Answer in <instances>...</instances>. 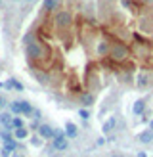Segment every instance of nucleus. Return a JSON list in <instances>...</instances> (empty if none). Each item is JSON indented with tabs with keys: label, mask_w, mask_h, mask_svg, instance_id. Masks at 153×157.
Returning <instances> with one entry per match:
<instances>
[{
	"label": "nucleus",
	"mask_w": 153,
	"mask_h": 157,
	"mask_svg": "<svg viewBox=\"0 0 153 157\" xmlns=\"http://www.w3.org/2000/svg\"><path fill=\"white\" fill-rule=\"evenodd\" d=\"M130 56V48L125 44V42H121V40H113L111 44V58L113 59H117V61H122V59H126Z\"/></svg>",
	"instance_id": "f257e3e1"
},
{
	"label": "nucleus",
	"mask_w": 153,
	"mask_h": 157,
	"mask_svg": "<svg viewBox=\"0 0 153 157\" xmlns=\"http://www.w3.org/2000/svg\"><path fill=\"white\" fill-rule=\"evenodd\" d=\"M46 54H48V50L42 46V42L33 40V42L27 44V56H29L31 59H42Z\"/></svg>",
	"instance_id": "f03ea898"
},
{
	"label": "nucleus",
	"mask_w": 153,
	"mask_h": 157,
	"mask_svg": "<svg viewBox=\"0 0 153 157\" xmlns=\"http://www.w3.org/2000/svg\"><path fill=\"white\" fill-rule=\"evenodd\" d=\"M54 23H56V27L59 31H67L69 27H71V23H73V17H71V13H69V12H58Z\"/></svg>",
	"instance_id": "7ed1b4c3"
},
{
	"label": "nucleus",
	"mask_w": 153,
	"mask_h": 157,
	"mask_svg": "<svg viewBox=\"0 0 153 157\" xmlns=\"http://www.w3.org/2000/svg\"><path fill=\"white\" fill-rule=\"evenodd\" d=\"M38 134H40V138H56V128H52L50 124H40V127H38Z\"/></svg>",
	"instance_id": "20e7f679"
},
{
	"label": "nucleus",
	"mask_w": 153,
	"mask_h": 157,
	"mask_svg": "<svg viewBox=\"0 0 153 157\" xmlns=\"http://www.w3.org/2000/svg\"><path fill=\"white\" fill-rule=\"evenodd\" d=\"M52 146L56 147L58 151H63V150H67V146H69V144H67V138H65V134H63V136H56V138L52 140Z\"/></svg>",
	"instance_id": "39448f33"
},
{
	"label": "nucleus",
	"mask_w": 153,
	"mask_h": 157,
	"mask_svg": "<svg viewBox=\"0 0 153 157\" xmlns=\"http://www.w3.org/2000/svg\"><path fill=\"white\" fill-rule=\"evenodd\" d=\"M65 136H69V138L79 136V128H76L75 123H65Z\"/></svg>",
	"instance_id": "423d86ee"
},
{
	"label": "nucleus",
	"mask_w": 153,
	"mask_h": 157,
	"mask_svg": "<svg viewBox=\"0 0 153 157\" xmlns=\"http://www.w3.org/2000/svg\"><path fill=\"white\" fill-rule=\"evenodd\" d=\"M98 54L99 56H107V54H111V42H99V46H98Z\"/></svg>",
	"instance_id": "0eeeda50"
},
{
	"label": "nucleus",
	"mask_w": 153,
	"mask_h": 157,
	"mask_svg": "<svg viewBox=\"0 0 153 157\" xmlns=\"http://www.w3.org/2000/svg\"><path fill=\"white\" fill-rule=\"evenodd\" d=\"M138 138H140V142L149 144V142H153V130H144V132L138 134Z\"/></svg>",
	"instance_id": "6e6552de"
},
{
	"label": "nucleus",
	"mask_w": 153,
	"mask_h": 157,
	"mask_svg": "<svg viewBox=\"0 0 153 157\" xmlns=\"http://www.w3.org/2000/svg\"><path fill=\"white\" fill-rule=\"evenodd\" d=\"M132 109H134V115H144V111H145V101L144 100H136Z\"/></svg>",
	"instance_id": "1a4fd4ad"
},
{
	"label": "nucleus",
	"mask_w": 153,
	"mask_h": 157,
	"mask_svg": "<svg viewBox=\"0 0 153 157\" xmlns=\"http://www.w3.org/2000/svg\"><path fill=\"white\" fill-rule=\"evenodd\" d=\"M19 111H21V115H31V113H35V109L27 101H19Z\"/></svg>",
	"instance_id": "9d476101"
},
{
	"label": "nucleus",
	"mask_w": 153,
	"mask_h": 157,
	"mask_svg": "<svg viewBox=\"0 0 153 157\" xmlns=\"http://www.w3.org/2000/svg\"><path fill=\"white\" fill-rule=\"evenodd\" d=\"M115 123H117V121H115V117H111V119H107L103 123V134H109V132L115 128Z\"/></svg>",
	"instance_id": "9b49d317"
},
{
	"label": "nucleus",
	"mask_w": 153,
	"mask_h": 157,
	"mask_svg": "<svg viewBox=\"0 0 153 157\" xmlns=\"http://www.w3.org/2000/svg\"><path fill=\"white\" fill-rule=\"evenodd\" d=\"M12 119H13V117H12L10 113H2V115H0V123L6 124V128H8V130L12 128Z\"/></svg>",
	"instance_id": "f8f14e48"
},
{
	"label": "nucleus",
	"mask_w": 153,
	"mask_h": 157,
	"mask_svg": "<svg viewBox=\"0 0 153 157\" xmlns=\"http://www.w3.org/2000/svg\"><path fill=\"white\" fill-rule=\"evenodd\" d=\"M80 104H82L84 107H88V105L94 104V98H92V94H82V96H80Z\"/></svg>",
	"instance_id": "ddd939ff"
},
{
	"label": "nucleus",
	"mask_w": 153,
	"mask_h": 157,
	"mask_svg": "<svg viewBox=\"0 0 153 157\" xmlns=\"http://www.w3.org/2000/svg\"><path fill=\"white\" fill-rule=\"evenodd\" d=\"M27 134H29V132H27V128H25V127H23V128H15V130H13V136L17 138V140L27 138Z\"/></svg>",
	"instance_id": "4468645a"
},
{
	"label": "nucleus",
	"mask_w": 153,
	"mask_h": 157,
	"mask_svg": "<svg viewBox=\"0 0 153 157\" xmlns=\"http://www.w3.org/2000/svg\"><path fill=\"white\" fill-rule=\"evenodd\" d=\"M12 128H23V119L13 117V119H12Z\"/></svg>",
	"instance_id": "2eb2a0df"
},
{
	"label": "nucleus",
	"mask_w": 153,
	"mask_h": 157,
	"mask_svg": "<svg viewBox=\"0 0 153 157\" xmlns=\"http://www.w3.org/2000/svg\"><path fill=\"white\" fill-rule=\"evenodd\" d=\"M44 8H46V10H54V8H58V0H44Z\"/></svg>",
	"instance_id": "dca6fc26"
},
{
	"label": "nucleus",
	"mask_w": 153,
	"mask_h": 157,
	"mask_svg": "<svg viewBox=\"0 0 153 157\" xmlns=\"http://www.w3.org/2000/svg\"><path fill=\"white\" fill-rule=\"evenodd\" d=\"M0 138H2V142L6 144V142H12V134H10V132H8V130H2V132H0Z\"/></svg>",
	"instance_id": "f3484780"
},
{
	"label": "nucleus",
	"mask_w": 153,
	"mask_h": 157,
	"mask_svg": "<svg viewBox=\"0 0 153 157\" xmlns=\"http://www.w3.org/2000/svg\"><path fill=\"white\" fill-rule=\"evenodd\" d=\"M10 109H12V113H13V115H21V111H19V101H12Z\"/></svg>",
	"instance_id": "a211bd4d"
},
{
	"label": "nucleus",
	"mask_w": 153,
	"mask_h": 157,
	"mask_svg": "<svg viewBox=\"0 0 153 157\" xmlns=\"http://www.w3.org/2000/svg\"><path fill=\"white\" fill-rule=\"evenodd\" d=\"M17 146H19V144L15 142V140H12V142H6V144H4V147H6V150H10V151H13Z\"/></svg>",
	"instance_id": "6ab92c4d"
},
{
	"label": "nucleus",
	"mask_w": 153,
	"mask_h": 157,
	"mask_svg": "<svg viewBox=\"0 0 153 157\" xmlns=\"http://www.w3.org/2000/svg\"><path fill=\"white\" fill-rule=\"evenodd\" d=\"M147 81H149L147 75H140V77H138V84H140V86H147Z\"/></svg>",
	"instance_id": "aec40b11"
},
{
	"label": "nucleus",
	"mask_w": 153,
	"mask_h": 157,
	"mask_svg": "<svg viewBox=\"0 0 153 157\" xmlns=\"http://www.w3.org/2000/svg\"><path fill=\"white\" fill-rule=\"evenodd\" d=\"M79 115L82 117V119H88V117H90V111H88V109H80Z\"/></svg>",
	"instance_id": "412c9836"
},
{
	"label": "nucleus",
	"mask_w": 153,
	"mask_h": 157,
	"mask_svg": "<svg viewBox=\"0 0 153 157\" xmlns=\"http://www.w3.org/2000/svg\"><path fill=\"white\" fill-rule=\"evenodd\" d=\"M132 0H122V8H132Z\"/></svg>",
	"instance_id": "4be33fe9"
},
{
	"label": "nucleus",
	"mask_w": 153,
	"mask_h": 157,
	"mask_svg": "<svg viewBox=\"0 0 153 157\" xmlns=\"http://www.w3.org/2000/svg\"><path fill=\"white\" fill-rule=\"evenodd\" d=\"M31 142H33V146H38V144H40V138H35V136H33V140H31Z\"/></svg>",
	"instance_id": "5701e85b"
},
{
	"label": "nucleus",
	"mask_w": 153,
	"mask_h": 157,
	"mask_svg": "<svg viewBox=\"0 0 153 157\" xmlns=\"http://www.w3.org/2000/svg\"><path fill=\"white\" fill-rule=\"evenodd\" d=\"M0 153H2L4 157H8V155H10V150H6V147H2V151H0Z\"/></svg>",
	"instance_id": "b1692460"
},
{
	"label": "nucleus",
	"mask_w": 153,
	"mask_h": 157,
	"mask_svg": "<svg viewBox=\"0 0 153 157\" xmlns=\"http://www.w3.org/2000/svg\"><path fill=\"white\" fill-rule=\"evenodd\" d=\"M4 105H6V100H4V98H0V107H4Z\"/></svg>",
	"instance_id": "393cba45"
},
{
	"label": "nucleus",
	"mask_w": 153,
	"mask_h": 157,
	"mask_svg": "<svg viewBox=\"0 0 153 157\" xmlns=\"http://www.w3.org/2000/svg\"><path fill=\"white\" fill-rule=\"evenodd\" d=\"M142 4H149V2H153V0H140Z\"/></svg>",
	"instance_id": "a878e982"
},
{
	"label": "nucleus",
	"mask_w": 153,
	"mask_h": 157,
	"mask_svg": "<svg viewBox=\"0 0 153 157\" xmlns=\"http://www.w3.org/2000/svg\"><path fill=\"white\" fill-rule=\"evenodd\" d=\"M149 130H153V119L149 121Z\"/></svg>",
	"instance_id": "bb28decb"
},
{
	"label": "nucleus",
	"mask_w": 153,
	"mask_h": 157,
	"mask_svg": "<svg viewBox=\"0 0 153 157\" xmlns=\"http://www.w3.org/2000/svg\"><path fill=\"white\" fill-rule=\"evenodd\" d=\"M0 4H2V2H0Z\"/></svg>",
	"instance_id": "cd10ccee"
},
{
	"label": "nucleus",
	"mask_w": 153,
	"mask_h": 157,
	"mask_svg": "<svg viewBox=\"0 0 153 157\" xmlns=\"http://www.w3.org/2000/svg\"><path fill=\"white\" fill-rule=\"evenodd\" d=\"M111 2H113V0H111Z\"/></svg>",
	"instance_id": "c85d7f7f"
}]
</instances>
